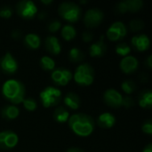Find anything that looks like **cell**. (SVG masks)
<instances>
[{"label":"cell","instance_id":"8","mask_svg":"<svg viewBox=\"0 0 152 152\" xmlns=\"http://www.w3.org/2000/svg\"><path fill=\"white\" fill-rule=\"evenodd\" d=\"M104 18V13L98 8H93L86 11L84 16V22L87 28H94L99 26Z\"/></svg>","mask_w":152,"mask_h":152},{"label":"cell","instance_id":"28","mask_svg":"<svg viewBox=\"0 0 152 152\" xmlns=\"http://www.w3.org/2000/svg\"><path fill=\"white\" fill-rule=\"evenodd\" d=\"M121 89L126 94H131L136 89V85L133 80H125L121 84Z\"/></svg>","mask_w":152,"mask_h":152},{"label":"cell","instance_id":"10","mask_svg":"<svg viewBox=\"0 0 152 152\" xmlns=\"http://www.w3.org/2000/svg\"><path fill=\"white\" fill-rule=\"evenodd\" d=\"M53 82L56 86H64L73 78V74L69 69L64 68H58L53 70L51 75Z\"/></svg>","mask_w":152,"mask_h":152},{"label":"cell","instance_id":"11","mask_svg":"<svg viewBox=\"0 0 152 152\" xmlns=\"http://www.w3.org/2000/svg\"><path fill=\"white\" fill-rule=\"evenodd\" d=\"M19 142L18 135L12 131H3L0 133V149L1 150H11L14 148Z\"/></svg>","mask_w":152,"mask_h":152},{"label":"cell","instance_id":"30","mask_svg":"<svg viewBox=\"0 0 152 152\" xmlns=\"http://www.w3.org/2000/svg\"><path fill=\"white\" fill-rule=\"evenodd\" d=\"M22 104L24 106V108L28 110V111H33L37 109V102L35 99L33 98H27V99H24L23 102H22Z\"/></svg>","mask_w":152,"mask_h":152},{"label":"cell","instance_id":"23","mask_svg":"<svg viewBox=\"0 0 152 152\" xmlns=\"http://www.w3.org/2000/svg\"><path fill=\"white\" fill-rule=\"evenodd\" d=\"M53 119L56 122L62 124V123H66L69 120V113L67 110V109H65L62 106H59V107H57L54 110V112H53Z\"/></svg>","mask_w":152,"mask_h":152},{"label":"cell","instance_id":"9","mask_svg":"<svg viewBox=\"0 0 152 152\" xmlns=\"http://www.w3.org/2000/svg\"><path fill=\"white\" fill-rule=\"evenodd\" d=\"M127 34L126 26L121 21L114 22L107 30V37L110 41H118L124 38Z\"/></svg>","mask_w":152,"mask_h":152},{"label":"cell","instance_id":"1","mask_svg":"<svg viewBox=\"0 0 152 152\" xmlns=\"http://www.w3.org/2000/svg\"><path fill=\"white\" fill-rule=\"evenodd\" d=\"M68 122L71 131L81 137H86L92 134L95 126L93 118L85 113H77L70 116Z\"/></svg>","mask_w":152,"mask_h":152},{"label":"cell","instance_id":"35","mask_svg":"<svg viewBox=\"0 0 152 152\" xmlns=\"http://www.w3.org/2000/svg\"><path fill=\"white\" fill-rule=\"evenodd\" d=\"M21 37V32L18 29H15L12 32V37L14 39H19Z\"/></svg>","mask_w":152,"mask_h":152},{"label":"cell","instance_id":"25","mask_svg":"<svg viewBox=\"0 0 152 152\" xmlns=\"http://www.w3.org/2000/svg\"><path fill=\"white\" fill-rule=\"evenodd\" d=\"M69 59L72 62H80L85 59V54L79 48L73 47L69 52Z\"/></svg>","mask_w":152,"mask_h":152},{"label":"cell","instance_id":"13","mask_svg":"<svg viewBox=\"0 0 152 152\" xmlns=\"http://www.w3.org/2000/svg\"><path fill=\"white\" fill-rule=\"evenodd\" d=\"M143 6L142 0H126L118 3L116 6V11L118 13H125L127 12H137Z\"/></svg>","mask_w":152,"mask_h":152},{"label":"cell","instance_id":"5","mask_svg":"<svg viewBox=\"0 0 152 152\" xmlns=\"http://www.w3.org/2000/svg\"><path fill=\"white\" fill-rule=\"evenodd\" d=\"M94 69L88 63L80 64L74 73V80L77 84L82 86H88L94 83Z\"/></svg>","mask_w":152,"mask_h":152},{"label":"cell","instance_id":"7","mask_svg":"<svg viewBox=\"0 0 152 152\" xmlns=\"http://www.w3.org/2000/svg\"><path fill=\"white\" fill-rule=\"evenodd\" d=\"M16 12L22 19L31 20L37 13V8L33 1L23 0L16 4Z\"/></svg>","mask_w":152,"mask_h":152},{"label":"cell","instance_id":"31","mask_svg":"<svg viewBox=\"0 0 152 152\" xmlns=\"http://www.w3.org/2000/svg\"><path fill=\"white\" fill-rule=\"evenodd\" d=\"M12 14V9L9 5H4L0 8V17L4 19H9Z\"/></svg>","mask_w":152,"mask_h":152},{"label":"cell","instance_id":"39","mask_svg":"<svg viewBox=\"0 0 152 152\" xmlns=\"http://www.w3.org/2000/svg\"><path fill=\"white\" fill-rule=\"evenodd\" d=\"M38 18H39V19H41V20H43V19L46 18V12H40V13L38 14Z\"/></svg>","mask_w":152,"mask_h":152},{"label":"cell","instance_id":"19","mask_svg":"<svg viewBox=\"0 0 152 152\" xmlns=\"http://www.w3.org/2000/svg\"><path fill=\"white\" fill-rule=\"evenodd\" d=\"M63 102L67 108L73 110H77L81 105V100H80L79 96L73 92L68 93L66 94V96L64 97Z\"/></svg>","mask_w":152,"mask_h":152},{"label":"cell","instance_id":"6","mask_svg":"<svg viewBox=\"0 0 152 152\" xmlns=\"http://www.w3.org/2000/svg\"><path fill=\"white\" fill-rule=\"evenodd\" d=\"M40 100L45 108L59 105L61 100V92L54 86H47L40 93Z\"/></svg>","mask_w":152,"mask_h":152},{"label":"cell","instance_id":"14","mask_svg":"<svg viewBox=\"0 0 152 152\" xmlns=\"http://www.w3.org/2000/svg\"><path fill=\"white\" fill-rule=\"evenodd\" d=\"M139 67L138 60L132 55L124 57L120 61V69L125 74H131L137 70Z\"/></svg>","mask_w":152,"mask_h":152},{"label":"cell","instance_id":"2","mask_svg":"<svg viewBox=\"0 0 152 152\" xmlns=\"http://www.w3.org/2000/svg\"><path fill=\"white\" fill-rule=\"evenodd\" d=\"M2 94L12 105L22 103L25 99L24 85L15 79H10L4 82L2 87Z\"/></svg>","mask_w":152,"mask_h":152},{"label":"cell","instance_id":"12","mask_svg":"<svg viewBox=\"0 0 152 152\" xmlns=\"http://www.w3.org/2000/svg\"><path fill=\"white\" fill-rule=\"evenodd\" d=\"M0 68L4 73L12 75L18 69V62L12 54L8 52L0 59Z\"/></svg>","mask_w":152,"mask_h":152},{"label":"cell","instance_id":"41","mask_svg":"<svg viewBox=\"0 0 152 152\" xmlns=\"http://www.w3.org/2000/svg\"><path fill=\"white\" fill-rule=\"evenodd\" d=\"M80 3H82V4H86V3H87V1H80Z\"/></svg>","mask_w":152,"mask_h":152},{"label":"cell","instance_id":"36","mask_svg":"<svg viewBox=\"0 0 152 152\" xmlns=\"http://www.w3.org/2000/svg\"><path fill=\"white\" fill-rule=\"evenodd\" d=\"M145 63H146V65H147V67H148L149 69H151L152 68V56L151 55H149V56H148L147 60L145 61Z\"/></svg>","mask_w":152,"mask_h":152},{"label":"cell","instance_id":"33","mask_svg":"<svg viewBox=\"0 0 152 152\" xmlns=\"http://www.w3.org/2000/svg\"><path fill=\"white\" fill-rule=\"evenodd\" d=\"M142 130L144 134L151 135L152 134V121L151 119H148L146 121H144V123L142 124Z\"/></svg>","mask_w":152,"mask_h":152},{"label":"cell","instance_id":"18","mask_svg":"<svg viewBox=\"0 0 152 152\" xmlns=\"http://www.w3.org/2000/svg\"><path fill=\"white\" fill-rule=\"evenodd\" d=\"M116 123V118L110 112H104L101 114L97 118V124L99 126L104 129H109L114 126Z\"/></svg>","mask_w":152,"mask_h":152},{"label":"cell","instance_id":"34","mask_svg":"<svg viewBox=\"0 0 152 152\" xmlns=\"http://www.w3.org/2000/svg\"><path fill=\"white\" fill-rule=\"evenodd\" d=\"M82 38H83V41L86 42V43H89L93 40L94 38V35L92 32L90 31H85L82 35Z\"/></svg>","mask_w":152,"mask_h":152},{"label":"cell","instance_id":"37","mask_svg":"<svg viewBox=\"0 0 152 152\" xmlns=\"http://www.w3.org/2000/svg\"><path fill=\"white\" fill-rule=\"evenodd\" d=\"M142 152H152V144L151 143H149L144 149H143V151Z\"/></svg>","mask_w":152,"mask_h":152},{"label":"cell","instance_id":"21","mask_svg":"<svg viewBox=\"0 0 152 152\" xmlns=\"http://www.w3.org/2000/svg\"><path fill=\"white\" fill-rule=\"evenodd\" d=\"M20 114V110L15 105H5L1 110V116L5 120L15 119Z\"/></svg>","mask_w":152,"mask_h":152},{"label":"cell","instance_id":"16","mask_svg":"<svg viewBox=\"0 0 152 152\" xmlns=\"http://www.w3.org/2000/svg\"><path fill=\"white\" fill-rule=\"evenodd\" d=\"M107 51V45L104 42V36H101L98 41L92 44L89 47V53L92 57H102Z\"/></svg>","mask_w":152,"mask_h":152},{"label":"cell","instance_id":"38","mask_svg":"<svg viewBox=\"0 0 152 152\" xmlns=\"http://www.w3.org/2000/svg\"><path fill=\"white\" fill-rule=\"evenodd\" d=\"M66 152H84L81 149H79V148H70V149H69L68 151Z\"/></svg>","mask_w":152,"mask_h":152},{"label":"cell","instance_id":"17","mask_svg":"<svg viewBox=\"0 0 152 152\" xmlns=\"http://www.w3.org/2000/svg\"><path fill=\"white\" fill-rule=\"evenodd\" d=\"M45 46L46 50L53 55H57L61 52V45L59 39L54 36H48L45 37Z\"/></svg>","mask_w":152,"mask_h":152},{"label":"cell","instance_id":"4","mask_svg":"<svg viewBox=\"0 0 152 152\" xmlns=\"http://www.w3.org/2000/svg\"><path fill=\"white\" fill-rule=\"evenodd\" d=\"M58 12L63 20L70 23L78 21L82 15V10L80 6L72 2L61 3L59 5Z\"/></svg>","mask_w":152,"mask_h":152},{"label":"cell","instance_id":"24","mask_svg":"<svg viewBox=\"0 0 152 152\" xmlns=\"http://www.w3.org/2000/svg\"><path fill=\"white\" fill-rule=\"evenodd\" d=\"M77 36V30L72 25H65L61 28V37L66 41H70L73 38H75Z\"/></svg>","mask_w":152,"mask_h":152},{"label":"cell","instance_id":"20","mask_svg":"<svg viewBox=\"0 0 152 152\" xmlns=\"http://www.w3.org/2000/svg\"><path fill=\"white\" fill-rule=\"evenodd\" d=\"M41 39L35 33H28L24 37V45L30 50H36L40 46Z\"/></svg>","mask_w":152,"mask_h":152},{"label":"cell","instance_id":"26","mask_svg":"<svg viewBox=\"0 0 152 152\" xmlns=\"http://www.w3.org/2000/svg\"><path fill=\"white\" fill-rule=\"evenodd\" d=\"M41 68L45 71H52L55 68V61L49 56H43L39 61Z\"/></svg>","mask_w":152,"mask_h":152},{"label":"cell","instance_id":"3","mask_svg":"<svg viewBox=\"0 0 152 152\" xmlns=\"http://www.w3.org/2000/svg\"><path fill=\"white\" fill-rule=\"evenodd\" d=\"M104 102L111 108L118 109L125 107L126 109L132 108L134 105V101L129 96H123L118 91L115 89H108L103 94Z\"/></svg>","mask_w":152,"mask_h":152},{"label":"cell","instance_id":"40","mask_svg":"<svg viewBox=\"0 0 152 152\" xmlns=\"http://www.w3.org/2000/svg\"><path fill=\"white\" fill-rule=\"evenodd\" d=\"M41 2H42L43 4H51V3H52L53 1H52V0H47V1H45V0H42Z\"/></svg>","mask_w":152,"mask_h":152},{"label":"cell","instance_id":"32","mask_svg":"<svg viewBox=\"0 0 152 152\" xmlns=\"http://www.w3.org/2000/svg\"><path fill=\"white\" fill-rule=\"evenodd\" d=\"M61 21L58 20H52L51 22H49V24H48V26H47V28H48V30H49L50 32L54 33V32L58 31V30L61 28Z\"/></svg>","mask_w":152,"mask_h":152},{"label":"cell","instance_id":"27","mask_svg":"<svg viewBox=\"0 0 152 152\" xmlns=\"http://www.w3.org/2000/svg\"><path fill=\"white\" fill-rule=\"evenodd\" d=\"M116 53L120 56H127L131 53V47L126 43H119L116 46Z\"/></svg>","mask_w":152,"mask_h":152},{"label":"cell","instance_id":"15","mask_svg":"<svg viewBox=\"0 0 152 152\" xmlns=\"http://www.w3.org/2000/svg\"><path fill=\"white\" fill-rule=\"evenodd\" d=\"M132 46L139 52H144L150 48L151 45V41L150 38L147 35L145 34H141V35H136L133 37L131 40Z\"/></svg>","mask_w":152,"mask_h":152},{"label":"cell","instance_id":"29","mask_svg":"<svg viewBox=\"0 0 152 152\" xmlns=\"http://www.w3.org/2000/svg\"><path fill=\"white\" fill-rule=\"evenodd\" d=\"M143 27H144V22L140 19H134L131 20L129 23V28L133 32L140 31L143 28Z\"/></svg>","mask_w":152,"mask_h":152},{"label":"cell","instance_id":"22","mask_svg":"<svg viewBox=\"0 0 152 152\" xmlns=\"http://www.w3.org/2000/svg\"><path fill=\"white\" fill-rule=\"evenodd\" d=\"M139 105L142 109H151L152 92L151 90H144L139 94Z\"/></svg>","mask_w":152,"mask_h":152}]
</instances>
